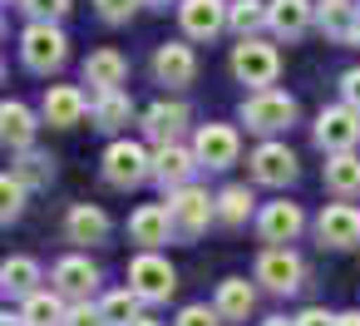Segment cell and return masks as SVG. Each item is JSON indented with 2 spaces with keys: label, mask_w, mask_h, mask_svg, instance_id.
<instances>
[{
  "label": "cell",
  "mask_w": 360,
  "mask_h": 326,
  "mask_svg": "<svg viewBox=\"0 0 360 326\" xmlns=\"http://www.w3.org/2000/svg\"><path fill=\"white\" fill-rule=\"evenodd\" d=\"M178 326H222V311L207 306V301H193V306L178 311Z\"/></svg>",
  "instance_id": "obj_36"
},
{
  "label": "cell",
  "mask_w": 360,
  "mask_h": 326,
  "mask_svg": "<svg viewBox=\"0 0 360 326\" xmlns=\"http://www.w3.org/2000/svg\"><path fill=\"white\" fill-rule=\"evenodd\" d=\"M178 25L188 40H217L227 30V0H178Z\"/></svg>",
  "instance_id": "obj_15"
},
{
  "label": "cell",
  "mask_w": 360,
  "mask_h": 326,
  "mask_svg": "<svg viewBox=\"0 0 360 326\" xmlns=\"http://www.w3.org/2000/svg\"><path fill=\"white\" fill-rule=\"evenodd\" d=\"M247 173H252V183H262V188H286V183H296L301 163H296V153H291L281 139H266V144L252 149Z\"/></svg>",
  "instance_id": "obj_7"
},
{
  "label": "cell",
  "mask_w": 360,
  "mask_h": 326,
  "mask_svg": "<svg viewBox=\"0 0 360 326\" xmlns=\"http://www.w3.org/2000/svg\"><path fill=\"white\" fill-rule=\"evenodd\" d=\"M340 104H350V109H360V65L340 75Z\"/></svg>",
  "instance_id": "obj_39"
},
{
  "label": "cell",
  "mask_w": 360,
  "mask_h": 326,
  "mask_svg": "<svg viewBox=\"0 0 360 326\" xmlns=\"http://www.w3.org/2000/svg\"><path fill=\"white\" fill-rule=\"evenodd\" d=\"M65 326H109V321H104L99 301H70V316H65Z\"/></svg>",
  "instance_id": "obj_38"
},
{
  "label": "cell",
  "mask_w": 360,
  "mask_h": 326,
  "mask_svg": "<svg viewBox=\"0 0 360 326\" xmlns=\"http://www.w3.org/2000/svg\"><path fill=\"white\" fill-rule=\"evenodd\" d=\"M296 99L286 94V89H252L247 99H242V124L252 129V134H262V139H276V134H286L291 124H296Z\"/></svg>",
  "instance_id": "obj_1"
},
{
  "label": "cell",
  "mask_w": 360,
  "mask_h": 326,
  "mask_svg": "<svg viewBox=\"0 0 360 326\" xmlns=\"http://www.w3.org/2000/svg\"><path fill=\"white\" fill-rule=\"evenodd\" d=\"M316 144H321L326 153H350V149L360 144V109H350V104L321 109V114H316Z\"/></svg>",
  "instance_id": "obj_9"
},
{
  "label": "cell",
  "mask_w": 360,
  "mask_h": 326,
  "mask_svg": "<svg viewBox=\"0 0 360 326\" xmlns=\"http://www.w3.org/2000/svg\"><path fill=\"white\" fill-rule=\"evenodd\" d=\"M212 306L222 311V321H247V316H252V306H257V287H252L247 277H222V282H217Z\"/></svg>",
  "instance_id": "obj_24"
},
{
  "label": "cell",
  "mask_w": 360,
  "mask_h": 326,
  "mask_svg": "<svg viewBox=\"0 0 360 326\" xmlns=\"http://www.w3.org/2000/svg\"><path fill=\"white\" fill-rule=\"evenodd\" d=\"M50 287H55L65 301H89V296H94V287H99V267H94L84 252H70V257H60V262H55Z\"/></svg>",
  "instance_id": "obj_14"
},
{
  "label": "cell",
  "mask_w": 360,
  "mask_h": 326,
  "mask_svg": "<svg viewBox=\"0 0 360 326\" xmlns=\"http://www.w3.org/2000/svg\"><path fill=\"white\" fill-rule=\"evenodd\" d=\"M296 326H335V316H330L326 306H306V311L296 316Z\"/></svg>",
  "instance_id": "obj_40"
},
{
  "label": "cell",
  "mask_w": 360,
  "mask_h": 326,
  "mask_svg": "<svg viewBox=\"0 0 360 326\" xmlns=\"http://www.w3.org/2000/svg\"><path fill=\"white\" fill-rule=\"evenodd\" d=\"M257 282H262L266 291H276V296H291V291H301V282H306V262H301L291 247H266V252L257 257Z\"/></svg>",
  "instance_id": "obj_8"
},
{
  "label": "cell",
  "mask_w": 360,
  "mask_h": 326,
  "mask_svg": "<svg viewBox=\"0 0 360 326\" xmlns=\"http://www.w3.org/2000/svg\"><path fill=\"white\" fill-rule=\"evenodd\" d=\"M355 6H360V0H355Z\"/></svg>",
  "instance_id": "obj_45"
},
{
  "label": "cell",
  "mask_w": 360,
  "mask_h": 326,
  "mask_svg": "<svg viewBox=\"0 0 360 326\" xmlns=\"http://www.w3.org/2000/svg\"><path fill=\"white\" fill-rule=\"evenodd\" d=\"M20 11L30 20H45V25H60L70 15V0H20Z\"/></svg>",
  "instance_id": "obj_35"
},
{
  "label": "cell",
  "mask_w": 360,
  "mask_h": 326,
  "mask_svg": "<svg viewBox=\"0 0 360 326\" xmlns=\"http://www.w3.org/2000/svg\"><path fill=\"white\" fill-rule=\"evenodd\" d=\"M20 60L30 75H55L65 60H70V40L60 25H45V20H30L20 30Z\"/></svg>",
  "instance_id": "obj_3"
},
{
  "label": "cell",
  "mask_w": 360,
  "mask_h": 326,
  "mask_svg": "<svg viewBox=\"0 0 360 326\" xmlns=\"http://www.w3.org/2000/svg\"><path fill=\"white\" fill-rule=\"evenodd\" d=\"M252 188L247 183H232V188H222L217 193V222H227V227H242L247 218H252Z\"/></svg>",
  "instance_id": "obj_32"
},
{
  "label": "cell",
  "mask_w": 360,
  "mask_h": 326,
  "mask_svg": "<svg viewBox=\"0 0 360 326\" xmlns=\"http://www.w3.org/2000/svg\"><path fill=\"white\" fill-rule=\"evenodd\" d=\"M124 80H129V60H124L114 45H104V50H89V60H84V84H89L94 94L124 89Z\"/></svg>",
  "instance_id": "obj_20"
},
{
  "label": "cell",
  "mask_w": 360,
  "mask_h": 326,
  "mask_svg": "<svg viewBox=\"0 0 360 326\" xmlns=\"http://www.w3.org/2000/svg\"><path fill=\"white\" fill-rule=\"evenodd\" d=\"M139 124H143V134H148L153 144H178V134L193 124V114H188L183 99H153V104L139 114Z\"/></svg>",
  "instance_id": "obj_17"
},
{
  "label": "cell",
  "mask_w": 360,
  "mask_h": 326,
  "mask_svg": "<svg viewBox=\"0 0 360 326\" xmlns=\"http://www.w3.org/2000/svg\"><path fill=\"white\" fill-rule=\"evenodd\" d=\"M301 227H306L301 203L276 198V203H262V208H257V232H262V242H271V247H291V242L301 237Z\"/></svg>",
  "instance_id": "obj_12"
},
{
  "label": "cell",
  "mask_w": 360,
  "mask_h": 326,
  "mask_svg": "<svg viewBox=\"0 0 360 326\" xmlns=\"http://www.w3.org/2000/svg\"><path fill=\"white\" fill-rule=\"evenodd\" d=\"M227 70H232V80H237V84L271 89V84H276V75H281V55H276V45H266L262 35H247V40H237V45H232Z\"/></svg>",
  "instance_id": "obj_2"
},
{
  "label": "cell",
  "mask_w": 360,
  "mask_h": 326,
  "mask_svg": "<svg viewBox=\"0 0 360 326\" xmlns=\"http://www.w3.org/2000/svg\"><path fill=\"white\" fill-rule=\"evenodd\" d=\"M15 173L30 183V188H50L55 183V158H45V153H20V163H15Z\"/></svg>",
  "instance_id": "obj_34"
},
{
  "label": "cell",
  "mask_w": 360,
  "mask_h": 326,
  "mask_svg": "<svg viewBox=\"0 0 360 326\" xmlns=\"http://www.w3.org/2000/svg\"><path fill=\"white\" fill-rule=\"evenodd\" d=\"M139 6H143V0H94L99 20H109V25H124V20H129Z\"/></svg>",
  "instance_id": "obj_37"
},
{
  "label": "cell",
  "mask_w": 360,
  "mask_h": 326,
  "mask_svg": "<svg viewBox=\"0 0 360 326\" xmlns=\"http://www.w3.org/2000/svg\"><path fill=\"white\" fill-rule=\"evenodd\" d=\"M25 193H30V183H25L20 173H6V178H0V218H6V222H15V218L25 213Z\"/></svg>",
  "instance_id": "obj_33"
},
{
  "label": "cell",
  "mask_w": 360,
  "mask_h": 326,
  "mask_svg": "<svg viewBox=\"0 0 360 326\" xmlns=\"http://www.w3.org/2000/svg\"><path fill=\"white\" fill-rule=\"evenodd\" d=\"M262 25H271V6H266V0H232V6H227V30H237V40L257 35Z\"/></svg>",
  "instance_id": "obj_30"
},
{
  "label": "cell",
  "mask_w": 360,
  "mask_h": 326,
  "mask_svg": "<svg viewBox=\"0 0 360 326\" xmlns=\"http://www.w3.org/2000/svg\"><path fill=\"white\" fill-rule=\"evenodd\" d=\"M335 326H360V311H340V316H335Z\"/></svg>",
  "instance_id": "obj_41"
},
{
  "label": "cell",
  "mask_w": 360,
  "mask_h": 326,
  "mask_svg": "<svg viewBox=\"0 0 360 326\" xmlns=\"http://www.w3.org/2000/svg\"><path fill=\"white\" fill-rule=\"evenodd\" d=\"M321 178H326V188H330L335 198H355V193H360V153H355V149H350V153H326Z\"/></svg>",
  "instance_id": "obj_26"
},
{
  "label": "cell",
  "mask_w": 360,
  "mask_h": 326,
  "mask_svg": "<svg viewBox=\"0 0 360 326\" xmlns=\"http://www.w3.org/2000/svg\"><path fill=\"white\" fill-rule=\"evenodd\" d=\"M143 6H158V11H168V0H143Z\"/></svg>",
  "instance_id": "obj_43"
},
{
  "label": "cell",
  "mask_w": 360,
  "mask_h": 326,
  "mask_svg": "<svg viewBox=\"0 0 360 326\" xmlns=\"http://www.w3.org/2000/svg\"><path fill=\"white\" fill-rule=\"evenodd\" d=\"M316 25V6L311 0H271V30L281 40H301Z\"/></svg>",
  "instance_id": "obj_25"
},
{
  "label": "cell",
  "mask_w": 360,
  "mask_h": 326,
  "mask_svg": "<svg viewBox=\"0 0 360 326\" xmlns=\"http://www.w3.org/2000/svg\"><path fill=\"white\" fill-rule=\"evenodd\" d=\"M99 311H104L109 326H134V321L143 316V296H139L134 287H119V291L99 296Z\"/></svg>",
  "instance_id": "obj_31"
},
{
  "label": "cell",
  "mask_w": 360,
  "mask_h": 326,
  "mask_svg": "<svg viewBox=\"0 0 360 326\" xmlns=\"http://www.w3.org/2000/svg\"><path fill=\"white\" fill-rule=\"evenodd\" d=\"M316 25L330 40H360V6L355 0H316Z\"/></svg>",
  "instance_id": "obj_22"
},
{
  "label": "cell",
  "mask_w": 360,
  "mask_h": 326,
  "mask_svg": "<svg viewBox=\"0 0 360 326\" xmlns=\"http://www.w3.org/2000/svg\"><path fill=\"white\" fill-rule=\"evenodd\" d=\"M316 237H321V247H330V252L360 247V208H355V203H326L321 218H316Z\"/></svg>",
  "instance_id": "obj_13"
},
{
  "label": "cell",
  "mask_w": 360,
  "mask_h": 326,
  "mask_svg": "<svg viewBox=\"0 0 360 326\" xmlns=\"http://www.w3.org/2000/svg\"><path fill=\"white\" fill-rule=\"evenodd\" d=\"M134 326H158V321H148V316H139V321H134Z\"/></svg>",
  "instance_id": "obj_44"
},
{
  "label": "cell",
  "mask_w": 360,
  "mask_h": 326,
  "mask_svg": "<svg viewBox=\"0 0 360 326\" xmlns=\"http://www.w3.org/2000/svg\"><path fill=\"white\" fill-rule=\"evenodd\" d=\"M65 237H70V242H79V247L104 242V237H109V213H104V208H94V203H75V208L65 213Z\"/></svg>",
  "instance_id": "obj_23"
},
{
  "label": "cell",
  "mask_w": 360,
  "mask_h": 326,
  "mask_svg": "<svg viewBox=\"0 0 360 326\" xmlns=\"http://www.w3.org/2000/svg\"><path fill=\"white\" fill-rule=\"evenodd\" d=\"M153 178V153L139 139H114L104 149V183L109 188H139Z\"/></svg>",
  "instance_id": "obj_5"
},
{
  "label": "cell",
  "mask_w": 360,
  "mask_h": 326,
  "mask_svg": "<svg viewBox=\"0 0 360 326\" xmlns=\"http://www.w3.org/2000/svg\"><path fill=\"white\" fill-rule=\"evenodd\" d=\"M168 213H173V237L193 242V237H202L207 222L217 218V198H212L207 188H198V183H183V188L168 193Z\"/></svg>",
  "instance_id": "obj_4"
},
{
  "label": "cell",
  "mask_w": 360,
  "mask_h": 326,
  "mask_svg": "<svg viewBox=\"0 0 360 326\" xmlns=\"http://www.w3.org/2000/svg\"><path fill=\"white\" fill-rule=\"evenodd\" d=\"M129 287H134L148 306H158V301H168V296L178 291V267H173L163 252H139V257L129 262Z\"/></svg>",
  "instance_id": "obj_6"
},
{
  "label": "cell",
  "mask_w": 360,
  "mask_h": 326,
  "mask_svg": "<svg viewBox=\"0 0 360 326\" xmlns=\"http://www.w3.org/2000/svg\"><path fill=\"white\" fill-rule=\"evenodd\" d=\"M65 316H70V301H65L55 287L20 301V321H25V326H65Z\"/></svg>",
  "instance_id": "obj_27"
},
{
  "label": "cell",
  "mask_w": 360,
  "mask_h": 326,
  "mask_svg": "<svg viewBox=\"0 0 360 326\" xmlns=\"http://www.w3.org/2000/svg\"><path fill=\"white\" fill-rule=\"evenodd\" d=\"M35 109L30 104H20V99H6L0 104V139H6V149H15V153H30V144H35Z\"/></svg>",
  "instance_id": "obj_21"
},
{
  "label": "cell",
  "mask_w": 360,
  "mask_h": 326,
  "mask_svg": "<svg viewBox=\"0 0 360 326\" xmlns=\"http://www.w3.org/2000/svg\"><path fill=\"white\" fill-rule=\"evenodd\" d=\"M0 287H6V296H35L40 291V262L35 257H6V267H0Z\"/></svg>",
  "instance_id": "obj_29"
},
{
  "label": "cell",
  "mask_w": 360,
  "mask_h": 326,
  "mask_svg": "<svg viewBox=\"0 0 360 326\" xmlns=\"http://www.w3.org/2000/svg\"><path fill=\"white\" fill-rule=\"evenodd\" d=\"M193 168H202V163H198V153H193L188 144H158V149H153V183H158L163 193L193 183Z\"/></svg>",
  "instance_id": "obj_18"
},
{
  "label": "cell",
  "mask_w": 360,
  "mask_h": 326,
  "mask_svg": "<svg viewBox=\"0 0 360 326\" xmlns=\"http://www.w3.org/2000/svg\"><path fill=\"white\" fill-rule=\"evenodd\" d=\"M129 237H134L143 252H158V247L173 237V213H168V203H143V208H134V213H129Z\"/></svg>",
  "instance_id": "obj_19"
},
{
  "label": "cell",
  "mask_w": 360,
  "mask_h": 326,
  "mask_svg": "<svg viewBox=\"0 0 360 326\" xmlns=\"http://www.w3.org/2000/svg\"><path fill=\"white\" fill-rule=\"evenodd\" d=\"M262 326H296V316H266Z\"/></svg>",
  "instance_id": "obj_42"
},
{
  "label": "cell",
  "mask_w": 360,
  "mask_h": 326,
  "mask_svg": "<svg viewBox=\"0 0 360 326\" xmlns=\"http://www.w3.org/2000/svg\"><path fill=\"white\" fill-rule=\"evenodd\" d=\"M89 109H94V104L84 99L79 84H50V89H45V104H40V119H45L50 129H75V124H84Z\"/></svg>",
  "instance_id": "obj_16"
},
{
  "label": "cell",
  "mask_w": 360,
  "mask_h": 326,
  "mask_svg": "<svg viewBox=\"0 0 360 326\" xmlns=\"http://www.w3.org/2000/svg\"><path fill=\"white\" fill-rule=\"evenodd\" d=\"M193 153H198L202 168H232L237 153H242V134H237L232 124H198Z\"/></svg>",
  "instance_id": "obj_11"
},
{
  "label": "cell",
  "mask_w": 360,
  "mask_h": 326,
  "mask_svg": "<svg viewBox=\"0 0 360 326\" xmlns=\"http://www.w3.org/2000/svg\"><path fill=\"white\" fill-rule=\"evenodd\" d=\"M89 119H94V129H104V134H119V129L134 119V99H129L124 89L94 94V109H89Z\"/></svg>",
  "instance_id": "obj_28"
},
{
  "label": "cell",
  "mask_w": 360,
  "mask_h": 326,
  "mask_svg": "<svg viewBox=\"0 0 360 326\" xmlns=\"http://www.w3.org/2000/svg\"><path fill=\"white\" fill-rule=\"evenodd\" d=\"M148 70H153V84L183 89V84H193V80H198V55H193V45H188V40H168V45H158V50H153Z\"/></svg>",
  "instance_id": "obj_10"
}]
</instances>
